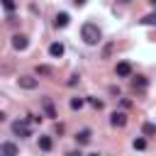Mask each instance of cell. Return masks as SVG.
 Wrapping results in <instances>:
<instances>
[{
    "label": "cell",
    "mask_w": 156,
    "mask_h": 156,
    "mask_svg": "<svg viewBox=\"0 0 156 156\" xmlns=\"http://www.w3.org/2000/svg\"><path fill=\"white\" fill-rule=\"evenodd\" d=\"M80 37L85 39V44H98V41H100V29H98V24L85 22L83 29H80Z\"/></svg>",
    "instance_id": "1"
},
{
    "label": "cell",
    "mask_w": 156,
    "mask_h": 156,
    "mask_svg": "<svg viewBox=\"0 0 156 156\" xmlns=\"http://www.w3.org/2000/svg\"><path fill=\"white\" fill-rule=\"evenodd\" d=\"M12 132L17 136H29V124L22 122V119H17V122H12Z\"/></svg>",
    "instance_id": "2"
},
{
    "label": "cell",
    "mask_w": 156,
    "mask_h": 156,
    "mask_svg": "<svg viewBox=\"0 0 156 156\" xmlns=\"http://www.w3.org/2000/svg\"><path fill=\"white\" fill-rule=\"evenodd\" d=\"M20 88L34 90V88H37V78H32V76H20Z\"/></svg>",
    "instance_id": "3"
},
{
    "label": "cell",
    "mask_w": 156,
    "mask_h": 156,
    "mask_svg": "<svg viewBox=\"0 0 156 156\" xmlns=\"http://www.w3.org/2000/svg\"><path fill=\"white\" fill-rule=\"evenodd\" d=\"M27 44H29V41H27V37H24V34H15V37H12V46H15L17 51L27 49Z\"/></svg>",
    "instance_id": "4"
},
{
    "label": "cell",
    "mask_w": 156,
    "mask_h": 156,
    "mask_svg": "<svg viewBox=\"0 0 156 156\" xmlns=\"http://www.w3.org/2000/svg\"><path fill=\"white\" fill-rule=\"evenodd\" d=\"M110 122H112V127H124V124H127V115H124V112H112Z\"/></svg>",
    "instance_id": "5"
},
{
    "label": "cell",
    "mask_w": 156,
    "mask_h": 156,
    "mask_svg": "<svg viewBox=\"0 0 156 156\" xmlns=\"http://www.w3.org/2000/svg\"><path fill=\"white\" fill-rule=\"evenodd\" d=\"M63 51H66V49H63V44H61V41H54V44L49 46V54H51L54 58H61V56H63Z\"/></svg>",
    "instance_id": "6"
},
{
    "label": "cell",
    "mask_w": 156,
    "mask_h": 156,
    "mask_svg": "<svg viewBox=\"0 0 156 156\" xmlns=\"http://www.w3.org/2000/svg\"><path fill=\"white\" fill-rule=\"evenodd\" d=\"M117 76H122V78L132 76V66H129L127 61H119V63H117Z\"/></svg>",
    "instance_id": "7"
},
{
    "label": "cell",
    "mask_w": 156,
    "mask_h": 156,
    "mask_svg": "<svg viewBox=\"0 0 156 156\" xmlns=\"http://www.w3.org/2000/svg\"><path fill=\"white\" fill-rule=\"evenodd\" d=\"M76 141H78V144H90V129H80V132L76 134Z\"/></svg>",
    "instance_id": "8"
},
{
    "label": "cell",
    "mask_w": 156,
    "mask_h": 156,
    "mask_svg": "<svg viewBox=\"0 0 156 156\" xmlns=\"http://www.w3.org/2000/svg\"><path fill=\"white\" fill-rule=\"evenodd\" d=\"M54 22H56V27H66V24L71 22V17H68V12H58Z\"/></svg>",
    "instance_id": "9"
},
{
    "label": "cell",
    "mask_w": 156,
    "mask_h": 156,
    "mask_svg": "<svg viewBox=\"0 0 156 156\" xmlns=\"http://www.w3.org/2000/svg\"><path fill=\"white\" fill-rule=\"evenodd\" d=\"M51 146H54L51 136H39V149L41 151H51Z\"/></svg>",
    "instance_id": "10"
},
{
    "label": "cell",
    "mask_w": 156,
    "mask_h": 156,
    "mask_svg": "<svg viewBox=\"0 0 156 156\" xmlns=\"http://www.w3.org/2000/svg\"><path fill=\"white\" fill-rule=\"evenodd\" d=\"M44 112H46V117H56V110H54V102H51L49 98H44Z\"/></svg>",
    "instance_id": "11"
},
{
    "label": "cell",
    "mask_w": 156,
    "mask_h": 156,
    "mask_svg": "<svg viewBox=\"0 0 156 156\" xmlns=\"http://www.w3.org/2000/svg\"><path fill=\"white\" fill-rule=\"evenodd\" d=\"M0 151H2L5 156H17V146H15V144H10V141H7V144H2V149H0Z\"/></svg>",
    "instance_id": "12"
},
{
    "label": "cell",
    "mask_w": 156,
    "mask_h": 156,
    "mask_svg": "<svg viewBox=\"0 0 156 156\" xmlns=\"http://www.w3.org/2000/svg\"><path fill=\"white\" fill-rule=\"evenodd\" d=\"M141 132H144L146 136H154V134H156V124H151V122H146V124L141 127Z\"/></svg>",
    "instance_id": "13"
},
{
    "label": "cell",
    "mask_w": 156,
    "mask_h": 156,
    "mask_svg": "<svg viewBox=\"0 0 156 156\" xmlns=\"http://www.w3.org/2000/svg\"><path fill=\"white\" fill-rule=\"evenodd\" d=\"M132 85H134V88H146V80H144L141 76H136V78H132Z\"/></svg>",
    "instance_id": "14"
},
{
    "label": "cell",
    "mask_w": 156,
    "mask_h": 156,
    "mask_svg": "<svg viewBox=\"0 0 156 156\" xmlns=\"http://www.w3.org/2000/svg\"><path fill=\"white\" fill-rule=\"evenodd\" d=\"M83 107V98H71V110H80Z\"/></svg>",
    "instance_id": "15"
},
{
    "label": "cell",
    "mask_w": 156,
    "mask_h": 156,
    "mask_svg": "<svg viewBox=\"0 0 156 156\" xmlns=\"http://www.w3.org/2000/svg\"><path fill=\"white\" fill-rule=\"evenodd\" d=\"M141 24H156V12H149V15L141 20Z\"/></svg>",
    "instance_id": "16"
},
{
    "label": "cell",
    "mask_w": 156,
    "mask_h": 156,
    "mask_svg": "<svg viewBox=\"0 0 156 156\" xmlns=\"http://www.w3.org/2000/svg\"><path fill=\"white\" fill-rule=\"evenodd\" d=\"M37 73H41V76H51L54 71H51L49 66H39V68H37Z\"/></svg>",
    "instance_id": "17"
},
{
    "label": "cell",
    "mask_w": 156,
    "mask_h": 156,
    "mask_svg": "<svg viewBox=\"0 0 156 156\" xmlns=\"http://www.w3.org/2000/svg\"><path fill=\"white\" fill-rule=\"evenodd\" d=\"M2 7H5L7 12H12V10H15V0H2Z\"/></svg>",
    "instance_id": "18"
},
{
    "label": "cell",
    "mask_w": 156,
    "mask_h": 156,
    "mask_svg": "<svg viewBox=\"0 0 156 156\" xmlns=\"http://www.w3.org/2000/svg\"><path fill=\"white\" fill-rule=\"evenodd\" d=\"M90 105H93L95 110H102V100H98V98H90Z\"/></svg>",
    "instance_id": "19"
},
{
    "label": "cell",
    "mask_w": 156,
    "mask_h": 156,
    "mask_svg": "<svg viewBox=\"0 0 156 156\" xmlns=\"http://www.w3.org/2000/svg\"><path fill=\"white\" fill-rule=\"evenodd\" d=\"M134 149H139V151L146 149V141H144V139H134Z\"/></svg>",
    "instance_id": "20"
},
{
    "label": "cell",
    "mask_w": 156,
    "mask_h": 156,
    "mask_svg": "<svg viewBox=\"0 0 156 156\" xmlns=\"http://www.w3.org/2000/svg\"><path fill=\"white\" fill-rule=\"evenodd\" d=\"M85 2H88V0H73V5H78V7H80V5H85Z\"/></svg>",
    "instance_id": "21"
},
{
    "label": "cell",
    "mask_w": 156,
    "mask_h": 156,
    "mask_svg": "<svg viewBox=\"0 0 156 156\" xmlns=\"http://www.w3.org/2000/svg\"><path fill=\"white\" fill-rule=\"evenodd\" d=\"M149 2H154V5H156V0H149Z\"/></svg>",
    "instance_id": "22"
}]
</instances>
